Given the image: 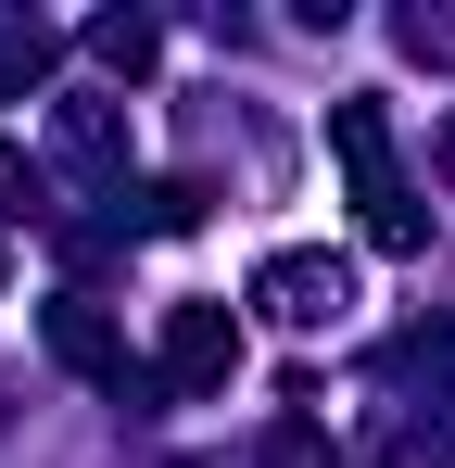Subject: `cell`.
I'll use <instances>...</instances> for the list:
<instances>
[{
	"label": "cell",
	"instance_id": "obj_1",
	"mask_svg": "<svg viewBox=\"0 0 455 468\" xmlns=\"http://www.w3.org/2000/svg\"><path fill=\"white\" fill-rule=\"evenodd\" d=\"M329 153H342V177H354V216H367L379 253H418V203H405V177H392V127H379V101H329Z\"/></svg>",
	"mask_w": 455,
	"mask_h": 468
},
{
	"label": "cell",
	"instance_id": "obj_2",
	"mask_svg": "<svg viewBox=\"0 0 455 468\" xmlns=\"http://www.w3.org/2000/svg\"><path fill=\"white\" fill-rule=\"evenodd\" d=\"M152 367H164V392H228V367H240V316H228V304H164Z\"/></svg>",
	"mask_w": 455,
	"mask_h": 468
},
{
	"label": "cell",
	"instance_id": "obj_3",
	"mask_svg": "<svg viewBox=\"0 0 455 468\" xmlns=\"http://www.w3.org/2000/svg\"><path fill=\"white\" fill-rule=\"evenodd\" d=\"M253 304L279 316V329H329V316L354 304V266L342 253H266L253 266Z\"/></svg>",
	"mask_w": 455,
	"mask_h": 468
},
{
	"label": "cell",
	"instance_id": "obj_4",
	"mask_svg": "<svg viewBox=\"0 0 455 468\" xmlns=\"http://www.w3.org/2000/svg\"><path fill=\"white\" fill-rule=\"evenodd\" d=\"M38 342L64 355L76 380H101V392H127V329L89 304V292H64V304H38Z\"/></svg>",
	"mask_w": 455,
	"mask_h": 468
},
{
	"label": "cell",
	"instance_id": "obj_5",
	"mask_svg": "<svg viewBox=\"0 0 455 468\" xmlns=\"http://www.w3.org/2000/svg\"><path fill=\"white\" fill-rule=\"evenodd\" d=\"M51 140H64V165H76V177H101V190L127 177V114H114V101H89V89L51 114Z\"/></svg>",
	"mask_w": 455,
	"mask_h": 468
},
{
	"label": "cell",
	"instance_id": "obj_6",
	"mask_svg": "<svg viewBox=\"0 0 455 468\" xmlns=\"http://www.w3.org/2000/svg\"><path fill=\"white\" fill-rule=\"evenodd\" d=\"M0 216H13V229H64V203H51V177L26 165V140H0Z\"/></svg>",
	"mask_w": 455,
	"mask_h": 468
},
{
	"label": "cell",
	"instance_id": "obj_7",
	"mask_svg": "<svg viewBox=\"0 0 455 468\" xmlns=\"http://www.w3.org/2000/svg\"><path fill=\"white\" fill-rule=\"evenodd\" d=\"M51 77V26H0V101Z\"/></svg>",
	"mask_w": 455,
	"mask_h": 468
},
{
	"label": "cell",
	"instance_id": "obj_8",
	"mask_svg": "<svg viewBox=\"0 0 455 468\" xmlns=\"http://www.w3.org/2000/svg\"><path fill=\"white\" fill-rule=\"evenodd\" d=\"M89 51H101V64H127V77H140V64H152V26H140V13H101V26H89Z\"/></svg>",
	"mask_w": 455,
	"mask_h": 468
},
{
	"label": "cell",
	"instance_id": "obj_9",
	"mask_svg": "<svg viewBox=\"0 0 455 468\" xmlns=\"http://www.w3.org/2000/svg\"><path fill=\"white\" fill-rule=\"evenodd\" d=\"M266 468H342V456H329L303 418H279V431H266Z\"/></svg>",
	"mask_w": 455,
	"mask_h": 468
},
{
	"label": "cell",
	"instance_id": "obj_10",
	"mask_svg": "<svg viewBox=\"0 0 455 468\" xmlns=\"http://www.w3.org/2000/svg\"><path fill=\"white\" fill-rule=\"evenodd\" d=\"M405 51L418 64H455V13H405Z\"/></svg>",
	"mask_w": 455,
	"mask_h": 468
},
{
	"label": "cell",
	"instance_id": "obj_11",
	"mask_svg": "<svg viewBox=\"0 0 455 468\" xmlns=\"http://www.w3.org/2000/svg\"><path fill=\"white\" fill-rule=\"evenodd\" d=\"M443 177H455V114H443Z\"/></svg>",
	"mask_w": 455,
	"mask_h": 468
}]
</instances>
